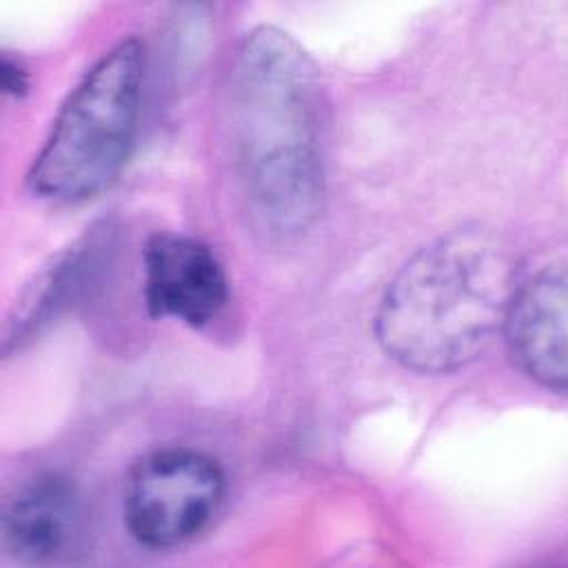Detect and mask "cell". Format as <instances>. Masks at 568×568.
Segmentation results:
<instances>
[{
  "mask_svg": "<svg viewBox=\"0 0 568 568\" xmlns=\"http://www.w3.org/2000/svg\"><path fill=\"white\" fill-rule=\"evenodd\" d=\"M0 84H2V91L7 95L20 98L29 89V75H27L24 67L13 62L9 55H2V60H0Z\"/></svg>",
  "mask_w": 568,
  "mask_h": 568,
  "instance_id": "9",
  "label": "cell"
},
{
  "mask_svg": "<svg viewBox=\"0 0 568 568\" xmlns=\"http://www.w3.org/2000/svg\"><path fill=\"white\" fill-rule=\"evenodd\" d=\"M142 293L151 317L202 328L229 300V280L209 244L182 233H155L142 255Z\"/></svg>",
  "mask_w": 568,
  "mask_h": 568,
  "instance_id": "5",
  "label": "cell"
},
{
  "mask_svg": "<svg viewBox=\"0 0 568 568\" xmlns=\"http://www.w3.org/2000/svg\"><path fill=\"white\" fill-rule=\"evenodd\" d=\"M510 244L481 224L422 246L388 282L375 335L399 366L439 375L477 359L501 331L517 286Z\"/></svg>",
  "mask_w": 568,
  "mask_h": 568,
  "instance_id": "2",
  "label": "cell"
},
{
  "mask_svg": "<svg viewBox=\"0 0 568 568\" xmlns=\"http://www.w3.org/2000/svg\"><path fill=\"white\" fill-rule=\"evenodd\" d=\"M84 530V506L75 481L58 470L22 479L2 506V546L24 564L69 557Z\"/></svg>",
  "mask_w": 568,
  "mask_h": 568,
  "instance_id": "7",
  "label": "cell"
},
{
  "mask_svg": "<svg viewBox=\"0 0 568 568\" xmlns=\"http://www.w3.org/2000/svg\"><path fill=\"white\" fill-rule=\"evenodd\" d=\"M98 248H102V242L93 233L89 240H80L69 246L33 277L7 317L4 353L18 348L67 308L95 268Z\"/></svg>",
  "mask_w": 568,
  "mask_h": 568,
  "instance_id": "8",
  "label": "cell"
},
{
  "mask_svg": "<svg viewBox=\"0 0 568 568\" xmlns=\"http://www.w3.org/2000/svg\"><path fill=\"white\" fill-rule=\"evenodd\" d=\"M231 155L255 229L295 240L322 215L324 91L304 47L277 27L240 42L231 71Z\"/></svg>",
  "mask_w": 568,
  "mask_h": 568,
  "instance_id": "1",
  "label": "cell"
},
{
  "mask_svg": "<svg viewBox=\"0 0 568 568\" xmlns=\"http://www.w3.org/2000/svg\"><path fill=\"white\" fill-rule=\"evenodd\" d=\"M144 78V47L124 38L104 51L62 102L31 162L27 186L51 202L102 193L133 149Z\"/></svg>",
  "mask_w": 568,
  "mask_h": 568,
  "instance_id": "3",
  "label": "cell"
},
{
  "mask_svg": "<svg viewBox=\"0 0 568 568\" xmlns=\"http://www.w3.org/2000/svg\"><path fill=\"white\" fill-rule=\"evenodd\" d=\"M226 495L220 464L195 448L151 450L129 470L122 490V519L146 548H175L209 528Z\"/></svg>",
  "mask_w": 568,
  "mask_h": 568,
  "instance_id": "4",
  "label": "cell"
},
{
  "mask_svg": "<svg viewBox=\"0 0 568 568\" xmlns=\"http://www.w3.org/2000/svg\"><path fill=\"white\" fill-rule=\"evenodd\" d=\"M564 264H546L519 280L501 333L517 368L539 386L564 393L568 384V286Z\"/></svg>",
  "mask_w": 568,
  "mask_h": 568,
  "instance_id": "6",
  "label": "cell"
}]
</instances>
